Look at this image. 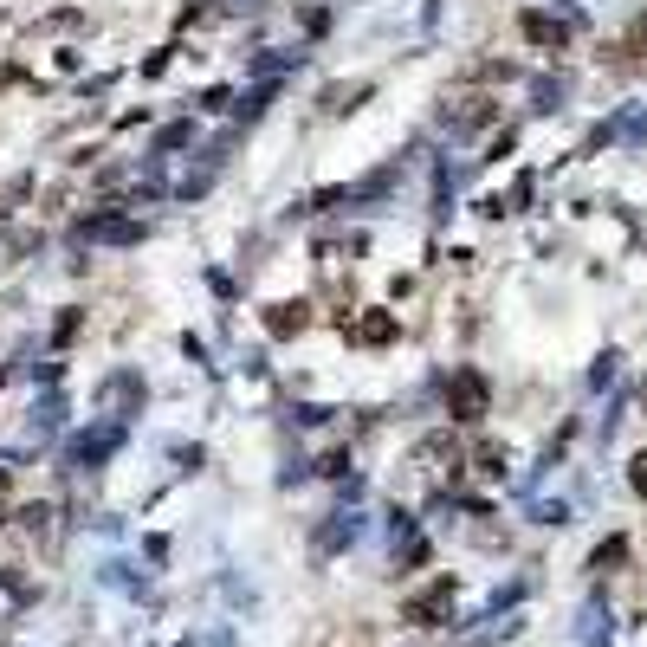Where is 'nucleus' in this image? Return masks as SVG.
I'll return each mask as SVG.
<instances>
[{
    "instance_id": "6",
    "label": "nucleus",
    "mask_w": 647,
    "mask_h": 647,
    "mask_svg": "<svg viewBox=\"0 0 647 647\" xmlns=\"http://www.w3.org/2000/svg\"><path fill=\"white\" fill-rule=\"evenodd\" d=\"M492 117H499V104H492V98H460V110L447 104V130H460V136L466 130H486Z\"/></svg>"
},
{
    "instance_id": "8",
    "label": "nucleus",
    "mask_w": 647,
    "mask_h": 647,
    "mask_svg": "<svg viewBox=\"0 0 647 647\" xmlns=\"http://www.w3.org/2000/svg\"><path fill=\"white\" fill-rule=\"evenodd\" d=\"M110 447H117V428H98V434H85V440L72 447V460H78V466H98V460H110Z\"/></svg>"
},
{
    "instance_id": "13",
    "label": "nucleus",
    "mask_w": 647,
    "mask_h": 647,
    "mask_svg": "<svg viewBox=\"0 0 647 647\" xmlns=\"http://www.w3.org/2000/svg\"><path fill=\"white\" fill-rule=\"evenodd\" d=\"M305 26H311V33H324V26H330V0H311V7H305Z\"/></svg>"
},
{
    "instance_id": "12",
    "label": "nucleus",
    "mask_w": 647,
    "mask_h": 647,
    "mask_svg": "<svg viewBox=\"0 0 647 647\" xmlns=\"http://www.w3.org/2000/svg\"><path fill=\"white\" fill-rule=\"evenodd\" d=\"M479 473L499 479V473H505V447H479Z\"/></svg>"
},
{
    "instance_id": "2",
    "label": "nucleus",
    "mask_w": 647,
    "mask_h": 647,
    "mask_svg": "<svg viewBox=\"0 0 647 647\" xmlns=\"http://www.w3.org/2000/svg\"><path fill=\"white\" fill-rule=\"evenodd\" d=\"M447 615H453V576H434L421 596L402 602V622H415V628H440Z\"/></svg>"
},
{
    "instance_id": "3",
    "label": "nucleus",
    "mask_w": 647,
    "mask_h": 647,
    "mask_svg": "<svg viewBox=\"0 0 647 647\" xmlns=\"http://www.w3.org/2000/svg\"><path fill=\"white\" fill-rule=\"evenodd\" d=\"M78 233L98 240V246H136V240H143V220H136V214H85V220H78Z\"/></svg>"
},
{
    "instance_id": "4",
    "label": "nucleus",
    "mask_w": 647,
    "mask_h": 647,
    "mask_svg": "<svg viewBox=\"0 0 647 647\" xmlns=\"http://www.w3.org/2000/svg\"><path fill=\"white\" fill-rule=\"evenodd\" d=\"M518 33H525L531 46H544V52H563V46H570V20H550V13H538V7L518 13Z\"/></svg>"
},
{
    "instance_id": "1",
    "label": "nucleus",
    "mask_w": 647,
    "mask_h": 647,
    "mask_svg": "<svg viewBox=\"0 0 647 647\" xmlns=\"http://www.w3.org/2000/svg\"><path fill=\"white\" fill-rule=\"evenodd\" d=\"M486 408H492V382L479 376V369H453V382H447V415L453 421H486Z\"/></svg>"
},
{
    "instance_id": "15",
    "label": "nucleus",
    "mask_w": 647,
    "mask_h": 647,
    "mask_svg": "<svg viewBox=\"0 0 647 647\" xmlns=\"http://www.w3.org/2000/svg\"><path fill=\"white\" fill-rule=\"evenodd\" d=\"M188 136H195V130H188V123H175V130H162V136H156V149H182Z\"/></svg>"
},
{
    "instance_id": "5",
    "label": "nucleus",
    "mask_w": 647,
    "mask_h": 647,
    "mask_svg": "<svg viewBox=\"0 0 647 647\" xmlns=\"http://www.w3.org/2000/svg\"><path fill=\"white\" fill-rule=\"evenodd\" d=\"M356 343H369V350H382V343H395L402 337V324H395V311H363L356 324H343Z\"/></svg>"
},
{
    "instance_id": "9",
    "label": "nucleus",
    "mask_w": 647,
    "mask_h": 647,
    "mask_svg": "<svg viewBox=\"0 0 647 647\" xmlns=\"http://www.w3.org/2000/svg\"><path fill=\"white\" fill-rule=\"evenodd\" d=\"M356 531H363V525H356L350 512H337V525H324V531H318V550H337V544H350Z\"/></svg>"
},
{
    "instance_id": "10",
    "label": "nucleus",
    "mask_w": 647,
    "mask_h": 647,
    "mask_svg": "<svg viewBox=\"0 0 647 647\" xmlns=\"http://www.w3.org/2000/svg\"><path fill=\"white\" fill-rule=\"evenodd\" d=\"M628 557V538H609V544H596V557H589V570H615V563Z\"/></svg>"
},
{
    "instance_id": "14",
    "label": "nucleus",
    "mask_w": 647,
    "mask_h": 647,
    "mask_svg": "<svg viewBox=\"0 0 647 647\" xmlns=\"http://www.w3.org/2000/svg\"><path fill=\"white\" fill-rule=\"evenodd\" d=\"M628 486H635L641 499H647V453H635V460H628Z\"/></svg>"
},
{
    "instance_id": "7",
    "label": "nucleus",
    "mask_w": 647,
    "mask_h": 647,
    "mask_svg": "<svg viewBox=\"0 0 647 647\" xmlns=\"http://www.w3.org/2000/svg\"><path fill=\"white\" fill-rule=\"evenodd\" d=\"M305 324H311L305 305H266V330H272V337H298Z\"/></svg>"
},
{
    "instance_id": "11",
    "label": "nucleus",
    "mask_w": 647,
    "mask_h": 647,
    "mask_svg": "<svg viewBox=\"0 0 647 647\" xmlns=\"http://www.w3.org/2000/svg\"><path fill=\"white\" fill-rule=\"evenodd\" d=\"M356 98H369V85H330L324 91V110H350Z\"/></svg>"
}]
</instances>
